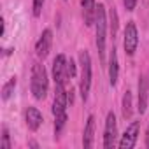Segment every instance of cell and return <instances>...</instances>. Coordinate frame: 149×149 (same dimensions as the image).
<instances>
[{
	"label": "cell",
	"instance_id": "obj_10",
	"mask_svg": "<svg viewBox=\"0 0 149 149\" xmlns=\"http://www.w3.org/2000/svg\"><path fill=\"white\" fill-rule=\"evenodd\" d=\"M25 121H26L28 130L37 132L44 119H42V114H40V111H39L37 107H28V109L25 111Z\"/></svg>",
	"mask_w": 149,
	"mask_h": 149
},
{
	"label": "cell",
	"instance_id": "obj_12",
	"mask_svg": "<svg viewBox=\"0 0 149 149\" xmlns=\"http://www.w3.org/2000/svg\"><path fill=\"white\" fill-rule=\"evenodd\" d=\"M81 7H83L84 25L91 26L95 23V14H97V4H95V0H81Z\"/></svg>",
	"mask_w": 149,
	"mask_h": 149
},
{
	"label": "cell",
	"instance_id": "obj_14",
	"mask_svg": "<svg viewBox=\"0 0 149 149\" xmlns=\"http://www.w3.org/2000/svg\"><path fill=\"white\" fill-rule=\"evenodd\" d=\"M16 77H11L4 86H2V100L4 102H7L11 97H13V93H14V88H16Z\"/></svg>",
	"mask_w": 149,
	"mask_h": 149
},
{
	"label": "cell",
	"instance_id": "obj_21",
	"mask_svg": "<svg viewBox=\"0 0 149 149\" xmlns=\"http://www.w3.org/2000/svg\"><path fill=\"white\" fill-rule=\"evenodd\" d=\"M146 147H149V128L146 132Z\"/></svg>",
	"mask_w": 149,
	"mask_h": 149
},
{
	"label": "cell",
	"instance_id": "obj_1",
	"mask_svg": "<svg viewBox=\"0 0 149 149\" xmlns=\"http://www.w3.org/2000/svg\"><path fill=\"white\" fill-rule=\"evenodd\" d=\"M49 79H47V70L40 63L32 65V76H30V90L35 100H44L47 95Z\"/></svg>",
	"mask_w": 149,
	"mask_h": 149
},
{
	"label": "cell",
	"instance_id": "obj_3",
	"mask_svg": "<svg viewBox=\"0 0 149 149\" xmlns=\"http://www.w3.org/2000/svg\"><path fill=\"white\" fill-rule=\"evenodd\" d=\"M79 63H81V79H79V91L83 100H88V93L91 88V58L86 49L79 53Z\"/></svg>",
	"mask_w": 149,
	"mask_h": 149
},
{
	"label": "cell",
	"instance_id": "obj_19",
	"mask_svg": "<svg viewBox=\"0 0 149 149\" xmlns=\"http://www.w3.org/2000/svg\"><path fill=\"white\" fill-rule=\"evenodd\" d=\"M137 2H139V0H123V4H125V9H126V11H135Z\"/></svg>",
	"mask_w": 149,
	"mask_h": 149
},
{
	"label": "cell",
	"instance_id": "obj_11",
	"mask_svg": "<svg viewBox=\"0 0 149 149\" xmlns=\"http://www.w3.org/2000/svg\"><path fill=\"white\" fill-rule=\"evenodd\" d=\"M93 142H95V116L90 114L84 126V133H83V147L90 149L93 147Z\"/></svg>",
	"mask_w": 149,
	"mask_h": 149
},
{
	"label": "cell",
	"instance_id": "obj_2",
	"mask_svg": "<svg viewBox=\"0 0 149 149\" xmlns=\"http://www.w3.org/2000/svg\"><path fill=\"white\" fill-rule=\"evenodd\" d=\"M95 30H97V49L100 61L105 63V44H107V16H105V6L98 4L97 6V14H95Z\"/></svg>",
	"mask_w": 149,
	"mask_h": 149
},
{
	"label": "cell",
	"instance_id": "obj_9",
	"mask_svg": "<svg viewBox=\"0 0 149 149\" xmlns=\"http://www.w3.org/2000/svg\"><path fill=\"white\" fill-rule=\"evenodd\" d=\"M149 79L147 77H144V76H140V79H139V112L140 114H144L146 112V109H147V102H149V83H147Z\"/></svg>",
	"mask_w": 149,
	"mask_h": 149
},
{
	"label": "cell",
	"instance_id": "obj_16",
	"mask_svg": "<svg viewBox=\"0 0 149 149\" xmlns=\"http://www.w3.org/2000/svg\"><path fill=\"white\" fill-rule=\"evenodd\" d=\"M11 135H9V128L2 126V142H0V149H11Z\"/></svg>",
	"mask_w": 149,
	"mask_h": 149
},
{
	"label": "cell",
	"instance_id": "obj_7",
	"mask_svg": "<svg viewBox=\"0 0 149 149\" xmlns=\"http://www.w3.org/2000/svg\"><path fill=\"white\" fill-rule=\"evenodd\" d=\"M139 128H140V123L139 121H133L121 135V140L118 142L119 149H132L135 147L137 144V139H139Z\"/></svg>",
	"mask_w": 149,
	"mask_h": 149
},
{
	"label": "cell",
	"instance_id": "obj_13",
	"mask_svg": "<svg viewBox=\"0 0 149 149\" xmlns=\"http://www.w3.org/2000/svg\"><path fill=\"white\" fill-rule=\"evenodd\" d=\"M118 76H119V63H118V53L116 47H112L111 56H109V84L114 88L118 84Z\"/></svg>",
	"mask_w": 149,
	"mask_h": 149
},
{
	"label": "cell",
	"instance_id": "obj_8",
	"mask_svg": "<svg viewBox=\"0 0 149 149\" xmlns=\"http://www.w3.org/2000/svg\"><path fill=\"white\" fill-rule=\"evenodd\" d=\"M51 46H53V30H51V28H46V30L40 33L39 40L35 42V54L44 60V58L49 54Z\"/></svg>",
	"mask_w": 149,
	"mask_h": 149
},
{
	"label": "cell",
	"instance_id": "obj_4",
	"mask_svg": "<svg viewBox=\"0 0 149 149\" xmlns=\"http://www.w3.org/2000/svg\"><path fill=\"white\" fill-rule=\"evenodd\" d=\"M123 46H125V53L128 56H133L137 47H139V30H137V25L133 21H128L126 26H125Z\"/></svg>",
	"mask_w": 149,
	"mask_h": 149
},
{
	"label": "cell",
	"instance_id": "obj_6",
	"mask_svg": "<svg viewBox=\"0 0 149 149\" xmlns=\"http://www.w3.org/2000/svg\"><path fill=\"white\" fill-rule=\"evenodd\" d=\"M67 56L65 54H56V58L53 60V79L54 84H65L67 77H68V72H67Z\"/></svg>",
	"mask_w": 149,
	"mask_h": 149
},
{
	"label": "cell",
	"instance_id": "obj_15",
	"mask_svg": "<svg viewBox=\"0 0 149 149\" xmlns=\"http://www.w3.org/2000/svg\"><path fill=\"white\" fill-rule=\"evenodd\" d=\"M123 118L125 119H130L132 118V93L130 91H125L123 95Z\"/></svg>",
	"mask_w": 149,
	"mask_h": 149
},
{
	"label": "cell",
	"instance_id": "obj_5",
	"mask_svg": "<svg viewBox=\"0 0 149 149\" xmlns=\"http://www.w3.org/2000/svg\"><path fill=\"white\" fill-rule=\"evenodd\" d=\"M116 139H118V121H116V114L109 111L105 118V128H104V147L105 149L114 147Z\"/></svg>",
	"mask_w": 149,
	"mask_h": 149
},
{
	"label": "cell",
	"instance_id": "obj_18",
	"mask_svg": "<svg viewBox=\"0 0 149 149\" xmlns=\"http://www.w3.org/2000/svg\"><path fill=\"white\" fill-rule=\"evenodd\" d=\"M67 72H68V77H74V76H76V63H74L72 58H70L68 63H67Z\"/></svg>",
	"mask_w": 149,
	"mask_h": 149
},
{
	"label": "cell",
	"instance_id": "obj_20",
	"mask_svg": "<svg viewBox=\"0 0 149 149\" xmlns=\"http://www.w3.org/2000/svg\"><path fill=\"white\" fill-rule=\"evenodd\" d=\"M111 14H112V23H111V25H112V39H114L116 30H118V14H116V11H114V9H112V13H111Z\"/></svg>",
	"mask_w": 149,
	"mask_h": 149
},
{
	"label": "cell",
	"instance_id": "obj_17",
	"mask_svg": "<svg viewBox=\"0 0 149 149\" xmlns=\"http://www.w3.org/2000/svg\"><path fill=\"white\" fill-rule=\"evenodd\" d=\"M44 2H46V0H33V6H32V14H33L35 18H39V16L42 14Z\"/></svg>",
	"mask_w": 149,
	"mask_h": 149
}]
</instances>
